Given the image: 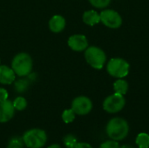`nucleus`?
Masks as SVG:
<instances>
[{"mask_svg": "<svg viewBox=\"0 0 149 148\" xmlns=\"http://www.w3.org/2000/svg\"><path fill=\"white\" fill-rule=\"evenodd\" d=\"M106 132L111 140L120 141L127 137L129 133V125L127 121L122 118H113L108 121Z\"/></svg>", "mask_w": 149, "mask_h": 148, "instance_id": "f257e3e1", "label": "nucleus"}, {"mask_svg": "<svg viewBox=\"0 0 149 148\" xmlns=\"http://www.w3.org/2000/svg\"><path fill=\"white\" fill-rule=\"evenodd\" d=\"M22 138L24 145L28 148H42L47 141L46 133L39 128L26 131Z\"/></svg>", "mask_w": 149, "mask_h": 148, "instance_id": "f03ea898", "label": "nucleus"}, {"mask_svg": "<svg viewBox=\"0 0 149 148\" xmlns=\"http://www.w3.org/2000/svg\"><path fill=\"white\" fill-rule=\"evenodd\" d=\"M11 68L19 77L27 76L32 70V59L27 53H18L11 62Z\"/></svg>", "mask_w": 149, "mask_h": 148, "instance_id": "7ed1b4c3", "label": "nucleus"}, {"mask_svg": "<svg viewBox=\"0 0 149 148\" xmlns=\"http://www.w3.org/2000/svg\"><path fill=\"white\" fill-rule=\"evenodd\" d=\"M85 58L87 63L95 69H101L107 60L105 52L99 47L91 46L86 49Z\"/></svg>", "mask_w": 149, "mask_h": 148, "instance_id": "20e7f679", "label": "nucleus"}, {"mask_svg": "<svg viewBox=\"0 0 149 148\" xmlns=\"http://www.w3.org/2000/svg\"><path fill=\"white\" fill-rule=\"evenodd\" d=\"M107 72L115 78H124L129 72V64L120 58H112L107 64Z\"/></svg>", "mask_w": 149, "mask_h": 148, "instance_id": "39448f33", "label": "nucleus"}, {"mask_svg": "<svg viewBox=\"0 0 149 148\" xmlns=\"http://www.w3.org/2000/svg\"><path fill=\"white\" fill-rule=\"evenodd\" d=\"M126 104L123 95L114 93L108 96L103 102V109L108 113H116L121 111Z\"/></svg>", "mask_w": 149, "mask_h": 148, "instance_id": "423d86ee", "label": "nucleus"}, {"mask_svg": "<svg viewBox=\"0 0 149 148\" xmlns=\"http://www.w3.org/2000/svg\"><path fill=\"white\" fill-rule=\"evenodd\" d=\"M100 21L107 27L112 29L119 28L122 24L120 15L113 10H105L100 14Z\"/></svg>", "mask_w": 149, "mask_h": 148, "instance_id": "0eeeda50", "label": "nucleus"}, {"mask_svg": "<svg viewBox=\"0 0 149 148\" xmlns=\"http://www.w3.org/2000/svg\"><path fill=\"white\" fill-rule=\"evenodd\" d=\"M72 109L78 115L88 114L93 109V103L91 99L85 96H79L73 99L72 103Z\"/></svg>", "mask_w": 149, "mask_h": 148, "instance_id": "6e6552de", "label": "nucleus"}, {"mask_svg": "<svg viewBox=\"0 0 149 148\" xmlns=\"http://www.w3.org/2000/svg\"><path fill=\"white\" fill-rule=\"evenodd\" d=\"M14 113L15 108L10 100L6 99L0 102V123H5L10 120L14 116Z\"/></svg>", "mask_w": 149, "mask_h": 148, "instance_id": "1a4fd4ad", "label": "nucleus"}, {"mask_svg": "<svg viewBox=\"0 0 149 148\" xmlns=\"http://www.w3.org/2000/svg\"><path fill=\"white\" fill-rule=\"evenodd\" d=\"M68 45L72 50L75 51H82L87 48L88 41L84 35H72L68 39Z\"/></svg>", "mask_w": 149, "mask_h": 148, "instance_id": "9d476101", "label": "nucleus"}, {"mask_svg": "<svg viewBox=\"0 0 149 148\" xmlns=\"http://www.w3.org/2000/svg\"><path fill=\"white\" fill-rule=\"evenodd\" d=\"M15 72L12 68L6 65H0V83L3 85H10L15 80Z\"/></svg>", "mask_w": 149, "mask_h": 148, "instance_id": "9b49d317", "label": "nucleus"}, {"mask_svg": "<svg viewBox=\"0 0 149 148\" xmlns=\"http://www.w3.org/2000/svg\"><path fill=\"white\" fill-rule=\"evenodd\" d=\"M65 19L60 15L53 16L49 21V28L53 32H60L65 29Z\"/></svg>", "mask_w": 149, "mask_h": 148, "instance_id": "f8f14e48", "label": "nucleus"}, {"mask_svg": "<svg viewBox=\"0 0 149 148\" xmlns=\"http://www.w3.org/2000/svg\"><path fill=\"white\" fill-rule=\"evenodd\" d=\"M83 21L88 25H94L100 22V16L95 10H87L83 15Z\"/></svg>", "mask_w": 149, "mask_h": 148, "instance_id": "ddd939ff", "label": "nucleus"}, {"mask_svg": "<svg viewBox=\"0 0 149 148\" xmlns=\"http://www.w3.org/2000/svg\"><path fill=\"white\" fill-rule=\"evenodd\" d=\"M113 89L115 93H119L124 95L127 92L128 90V84L124 79H118L113 84Z\"/></svg>", "mask_w": 149, "mask_h": 148, "instance_id": "4468645a", "label": "nucleus"}, {"mask_svg": "<svg viewBox=\"0 0 149 148\" xmlns=\"http://www.w3.org/2000/svg\"><path fill=\"white\" fill-rule=\"evenodd\" d=\"M135 142L139 148H149V134L146 133L138 134Z\"/></svg>", "mask_w": 149, "mask_h": 148, "instance_id": "2eb2a0df", "label": "nucleus"}, {"mask_svg": "<svg viewBox=\"0 0 149 148\" xmlns=\"http://www.w3.org/2000/svg\"><path fill=\"white\" fill-rule=\"evenodd\" d=\"M24 146V140L22 137L19 136H13L10 139L7 148H23Z\"/></svg>", "mask_w": 149, "mask_h": 148, "instance_id": "dca6fc26", "label": "nucleus"}, {"mask_svg": "<svg viewBox=\"0 0 149 148\" xmlns=\"http://www.w3.org/2000/svg\"><path fill=\"white\" fill-rule=\"evenodd\" d=\"M63 142L66 148H75L78 143V140H77V138L73 134L69 133L64 137Z\"/></svg>", "mask_w": 149, "mask_h": 148, "instance_id": "f3484780", "label": "nucleus"}, {"mask_svg": "<svg viewBox=\"0 0 149 148\" xmlns=\"http://www.w3.org/2000/svg\"><path fill=\"white\" fill-rule=\"evenodd\" d=\"M12 103L14 108L17 111H23L27 106V101L24 97H17Z\"/></svg>", "mask_w": 149, "mask_h": 148, "instance_id": "a211bd4d", "label": "nucleus"}, {"mask_svg": "<svg viewBox=\"0 0 149 148\" xmlns=\"http://www.w3.org/2000/svg\"><path fill=\"white\" fill-rule=\"evenodd\" d=\"M75 119V113L73 112V110L71 108V109H67V110H65L62 113V120L66 124H69V123H72Z\"/></svg>", "mask_w": 149, "mask_h": 148, "instance_id": "6ab92c4d", "label": "nucleus"}, {"mask_svg": "<svg viewBox=\"0 0 149 148\" xmlns=\"http://www.w3.org/2000/svg\"><path fill=\"white\" fill-rule=\"evenodd\" d=\"M111 0H89L91 4L96 8H106L110 3Z\"/></svg>", "mask_w": 149, "mask_h": 148, "instance_id": "aec40b11", "label": "nucleus"}, {"mask_svg": "<svg viewBox=\"0 0 149 148\" xmlns=\"http://www.w3.org/2000/svg\"><path fill=\"white\" fill-rule=\"evenodd\" d=\"M28 87V82L25 79H20L15 84V88L17 92H24Z\"/></svg>", "mask_w": 149, "mask_h": 148, "instance_id": "412c9836", "label": "nucleus"}, {"mask_svg": "<svg viewBox=\"0 0 149 148\" xmlns=\"http://www.w3.org/2000/svg\"><path fill=\"white\" fill-rule=\"evenodd\" d=\"M120 144L118 143V141L116 140H107L105 142H103L100 146V148H120Z\"/></svg>", "mask_w": 149, "mask_h": 148, "instance_id": "4be33fe9", "label": "nucleus"}, {"mask_svg": "<svg viewBox=\"0 0 149 148\" xmlns=\"http://www.w3.org/2000/svg\"><path fill=\"white\" fill-rule=\"evenodd\" d=\"M8 99V92L4 88H0V102Z\"/></svg>", "mask_w": 149, "mask_h": 148, "instance_id": "5701e85b", "label": "nucleus"}, {"mask_svg": "<svg viewBox=\"0 0 149 148\" xmlns=\"http://www.w3.org/2000/svg\"><path fill=\"white\" fill-rule=\"evenodd\" d=\"M75 148H93V147L86 142H78Z\"/></svg>", "mask_w": 149, "mask_h": 148, "instance_id": "b1692460", "label": "nucleus"}, {"mask_svg": "<svg viewBox=\"0 0 149 148\" xmlns=\"http://www.w3.org/2000/svg\"><path fill=\"white\" fill-rule=\"evenodd\" d=\"M47 148H61V147L58 144H52V145L49 146Z\"/></svg>", "mask_w": 149, "mask_h": 148, "instance_id": "393cba45", "label": "nucleus"}, {"mask_svg": "<svg viewBox=\"0 0 149 148\" xmlns=\"http://www.w3.org/2000/svg\"><path fill=\"white\" fill-rule=\"evenodd\" d=\"M120 148H134L132 146H128V145H125V146H122V147H120Z\"/></svg>", "mask_w": 149, "mask_h": 148, "instance_id": "a878e982", "label": "nucleus"}]
</instances>
